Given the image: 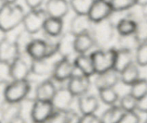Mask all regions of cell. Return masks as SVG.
Masks as SVG:
<instances>
[{
  "instance_id": "5b68a950",
  "label": "cell",
  "mask_w": 147,
  "mask_h": 123,
  "mask_svg": "<svg viewBox=\"0 0 147 123\" xmlns=\"http://www.w3.org/2000/svg\"><path fill=\"white\" fill-rule=\"evenodd\" d=\"M48 17L45 8L41 7L30 10L24 16L22 23L23 29L34 35L43 30L45 23Z\"/></svg>"
},
{
  "instance_id": "d4e9b609",
  "label": "cell",
  "mask_w": 147,
  "mask_h": 123,
  "mask_svg": "<svg viewBox=\"0 0 147 123\" xmlns=\"http://www.w3.org/2000/svg\"><path fill=\"white\" fill-rule=\"evenodd\" d=\"M76 52L77 54H86L96 47L94 40L90 33L76 35Z\"/></svg>"
},
{
  "instance_id": "cb8c5ba5",
  "label": "cell",
  "mask_w": 147,
  "mask_h": 123,
  "mask_svg": "<svg viewBox=\"0 0 147 123\" xmlns=\"http://www.w3.org/2000/svg\"><path fill=\"white\" fill-rule=\"evenodd\" d=\"M64 22L63 19L48 17L45 23L44 35L52 37H59L63 33Z\"/></svg>"
},
{
  "instance_id": "60d3db41",
  "label": "cell",
  "mask_w": 147,
  "mask_h": 123,
  "mask_svg": "<svg viewBox=\"0 0 147 123\" xmlns=\"http://www.w3.org/2000/svg\"><path fill=\"white\" fill-rule=\"evenodd\" d=\"M80 123H102L100 117L98 116L96 113L82 115Z\"/></svg>"
},
{
  "instance_id": "6da1fadb",
  "label": "cell",
  "mask_w": 147,
  "mask_h": 123,
  "mask_svg": "<svg viewBox=\"0 0 147 123\" xmlns=\"http://www.w3.org/2000/svg\"><path fill=\"white\" fill-rule=\"evenodd\" d=\"M26 12L17 3L1 4L0 7V30L9 33L22 24Z\"/></svg>"
},
{
  "instance_id": "ffe728a7",
  "label": "cell",
  "mask_w": 147,
  "mask_h": 123,
  "mask_svg": "<svg viewBox=\"0 0 147 123\" xmlns=\"http://www.w3.org/2000/svg\"><path fill=\"white\" fill-rule=\"evenodd\" d=\"M26 55L31 60L47 58V45L44 38H33L27 46Z\"/></svg>"
},
{
  "instance_id": "52a82bcc",
  "label": "cell",
  "mask_w": 147,
  "mask_h": 123,
  "mask_svg": "<svg viewBox=\"0 0 147 123\" xmlns=\"http://www.w3.org/2000/svg\"><path fill=\"white\" fill-rule=\"evenodd\" d=\"M67 86L77 98L89 92L91 86L90 77L76 70L74 75L67 81Z\"/></svg>"
},
{
  "instance_id": "8d00e7d4",
  "label": "cell",
  "mask_w": 147,
  "mask_h": 123,
  "mask_svg": "<svg viewBox=\"0 0 147 123\" xmlns=\"http://www.w3.org/2000/svg\"><path fill=\"white\" fill-rule=\"evenodd\" d=\"M136 35L141 42L147 40V14L137 22Z\"/></svg>"
},
{
  "instance_id": "9c48e42d",
  "label": "cell",
  "mask_w": 147,
  "mask_h": 123,
  "mask_svg": "<svg viewBox=\"0 0 147 123\" xmlns=\"http://www.w3.org/2000/svg\"><path fill=\"white\" fill-rule=\"evenodd\" d=\"M55 108L50 101L34 100L30 109V118L33 122L43 123L53 112Z\"/></svg>"
},
{
  "instance_id": "5bb4252c",
  "label": "cell",
  "mask_w": 147,
  "mask_h": 123,
  "mask_svg": "<svg viewBox=\"0 0 147 123\" xmlns=\"http://www.w3.org/2000/svg\"><path fill=\"white\" fill-rule=\"evenodd\" d=\"M10 63L13 80H28L32 74L31 62L29 63L24 58V56H18Z\"/></svg>"
},
{
  "instance_id": "7dc6e473",
  "label": "cell",
  "mask_w": 147,
  "mask_h": 123,
  "mask_svg": "<svg viewBox=\"0 0 147 123\" xmlns=\"http://www.w3.org/2000/svg\"><path fill=\"white\" fill-rule=\"evenodd\" d=\"M143 123H147V118H146V120H145L144 121V122H143Z\"/></svg>"
},
{
  "instance_id": "8fae6325",
  "label": "cell",
  "mask_w": 147,
  "mask_h": 123,
  "mask_svg": "<svg viewBox=\"0 0 147 123\" xmlns=\"http://www.w3.org/2000/svg\"><path fill=\"white\" fill-rule=\"evenodd\" d=\"M113 13L114 12L109 0H94L88 15L93 22H97L111 18Z\"/></svg>"
},
{
  "instance_id": "74e56055",
  "label": "cell",
  "mask_w": 147,
  "mask_h": 123,
  "mask_svg": "<svg viewBox=\"0 0 147 123\" xmlns=\"http://www.w3.org/2000/svg\"><path fill=\"white\" fill-rule=\"evenodd\" d=\"M142 119L137 111L125 112L119 123H141Z\"/></svg>"
},
{
  "instance_id": "d6a6232c",
  "label": "cell",
  "mask_w": 147,
  "mask_h": 123,
  "mask_svg": "<svg viewBox=\"0 0 147 123\" xmlns=\"http://www.w3.org/2000/svg\"><path fill=\"white\" fill-rule=\"evenodd\" d=\"M131 94L137 99L143 97L147 94V79L140 78L134 84L130 86Z\"/></svg>"
},
{
  "instance_id": "f6af8a7d",
  "label": "cell",
  "mask_w": 147,
  "mask_h": 123,
  "mask_svg": "<svg viewBox=\"0 0 147 123\" xmlns=\"http://www.w3.org/2000/svg\"><path fill=\"white\" fill-rule=\"evenodd\" d=\"M1 4H4V3L12 4V3H17V1H18V0H1Z\"/></svg>"
},
{
  "instance_id": "4316f807",
  "label": "cell",
  "mask_w": 147,
  "mask_h": 123,
  "mask_svg": "<svg viewBox=\"0 0 147 123\" xmlns=\"http://www.w3.org/2000/svg\"><path fill=\"white\" fill-rule=\"evenodd\" d=\"M137 28V22L130 17L126 16L119 19L116 23V32L119 35L135 34Z\"/></svg>"
},
{
  "instance_id": "ee69618b",
  "label": "cell",
  "mask_w": 147,
  "mask_h": 123,
  "mask_svg": "<svg viewBox=\"0 0 147 123\" xmlns=\"http://www.w3.org/2000/svg\"><path fill=\"white\" fill-rule=\"evenodd\" d=\"M10 123H27V120H26L25 118L22 116V115H20L17 118H16L15 119L13 120Z\"/></svg>"
},
{
  "instance_id": "c3c4849f",
  "label": "cell",
  "mask_w": 147,
  "mask_h": 123,
  "mask_svg": "<svg viewBox=\"0 0 147 123\" xmlns=\"http://www.w3.org/2000/svg\"><path fill=\"white\" fill-rule=\"evenodd\" d=\"M30 123H39V122H33V121H31Z\"/></svg>"
},
{
  "instance_id": "ac0fdd59",
  "label": "cell",
  "mask_w": 147,
  "mask_h": 123,
  "mask_svg": "<svg viewBox=\"0 0 147 123\" xmlns=\"http://www.w3.org/2000/svg\"><path fill=\"white\" fill-rule=\"evenodd\" d=\"M93 22L88 14H76L70 22V30L76 35L90 33Z\"/></svg>"
},
{
  "instance_id": "8992f818",
  "label": "cell",
  "mask_w": 147,
  "mask_h": 123,
  "mask_svg": "<svg viewBox=\"0 0 147 123\" xmlns=\"http://www.w3.org/2000/svg\"><path fill=\"white\" fill-rule=\"evenodd\" d=\"M76 71L74 63L70 58H61L57 60L51 77L55 82L63 83L67 82Z\"/></svg>"
},
{
  "instance_id": "f546056e",
  "label": "cell",
  "mask_w": 147,
  "mask_h": 123,
  "mask_svg": "<svg viewBox=\"0 0 147 123\" xmlns=\"http://www.w3.org/2000/svg\"><path fill=\"white\" fill-rule=\"evenodd\" d=\"M98 98L100 102L107 106L117 105L121 96L115 88H108V89H100L98 91Z\"/></svg>"
},
{
  "instance_id": "f1b7e54d",
  "label": "cell",
  "mask_w": 147,
  "mask_h": 123,
  "mask_svg": "<svg viewBox=\"0 0 147 123\" xmlns=\"http://www.w3.org/2000/svg\"><path fill=\"white\" fill-rule=\"evenodd\" d=\"M117 43V48H119L126 49L135 52L140 44L141 41L135 33V34L127 35H119Z\"/></svg>"
},
{
  "instance_id": "4fadbf2b",
  "label": "cell",
  "mask_w": 147,
  "mask_h": 123,
  "mask_svg": "<svg viewBox=\"0 0 147 123\" xmlns=\"http://www.w3.org/2000/svg\"><path fill=\"white\" fill-rule=\"evenodd\" d=\"M76 35L70 30L63 32L58 37V56L61 58H70L76 52Z\"/></svg>"
},
{
  "instance_id": "7402d4cb",
  "label": "cell",
  "mask_w": 147,
  "mask_h": 123,
  "mask_svg": "<svg viewBox=\"0 0 147 123\" xmlns=\"http://www.w3.org/2000/svg\"><path fill=\"white\" fill-rule=\"evenodd\" d=\"M21 56L14 40L7 38L0 41V60L12 62L18 56Z\"/></svg>"
},
{
  "instance_id": "30bf717a",
  "label": "cell",
  "mask_w": 147,
  "mask_h": 123,
  "mask_svg": "<svg viewBox=\"0 0 147 123\" xmlns=\"http://www.w3.org/2000/svg\"><path fill=\"white\" fill-rule=\"evenodd\" d=\"M57 89V87L56 86L55 81L52 78L41 81L37 84L33 91V102L34 100L51 102Z\"/></svg>"
},
{
  "instance_id": "1f68e13d",
  "label": "cell",
  "mask_w": 147,
  "mask_h": 123,
  "mask_svg": "<svg viewBox=\"0 0 147 123\" xmlns=\"http://www.w3.org/2000/svg\"><path fill=\"white\" fill-rule=\"evenodd\" d=\"M138 99L130 92L122 95L119 101V105L124 112L137 111Z\"/></svg>"
},
{
  "instance_id": "ab89813d",
  "label": "cell",
  "mask_w": 147,
  "mask_h": 123,
  "mask_svg": "<svg viewBox=\"0 0 147 123\" xmlns=\"http://www.w3.org/2000/svg\"><path fill=\"white\" fill-rule=\"evenodd\" d=\"M66 123H80L81 122L82 115L80 112L70 109L65 112Z\"/></svg>"
},
{
  "instance_id": "e0dca14e",
  "label": "cell",
  "mask_w": 147,
  "mask_h": 123,
  "mask_svg": "<svg viewBox=\"0 0 147 123\" xmlns=\"http://www.w3.org/2000/svg\"><path fill=\"white\" fill-rule=\"evenodd\" d=\"M70 4L67 0H47L45 10L49 17L63 19L70 11Z\"/></svg>"
},
{
  "instance_id": "83f0119b",
  "label": "cell",
  "mask_w": 147,
  "mask_h": 123,
  "mask_svg": "<svg viewBox=\"0 0 147 123\" xmlns=\"http://www.w3.org/2000/svg\"><path fill=\"white\" fill-rule=\"evenodd\" d=\"M124 112L119 104L109 106L100 116V120L102 123H119Z\"/></svg>"
},
{
  "instance_id": "7c38bea8",
  "label": "cell",
  "mask_w": 147,
  "mask_h": 123,
  "mask_svg": "<svg viewBox=\"0 0 147 123\" xmlns=\"http://www.w3.org/2000/svg\"><path fill=\"white\" fill-rule=\"evenodd\" d=\"M120 82V73L113 69L96 73L93 80V84L98 91L108 88H115Z\"/></svg>"
},
{
  "instance_id": "4dcf8cb0",
  "label": "cell",
  "mask_w": 147,
  "mask_h": 123,
  "mask_svg": "<svg viewBox=\"0 0 147 123\" xmlns=\"http://www.w3.org/2000/svg\"><path fill=\"white\" fill-rule=\"evenodd\" d=\"M94 0H69L70 9L76 14H88Z\"/></svg>"
},
{
  "instance_id": "7a4b0ae2",
  "label": "cell",
  "mask_w": 147,
  "mask_h": 123,
  "mask_svg": "<svg viewBox=\"0 0 147 123\" xmlns=\"http://www.w3.org/2000/svg\"><path fill=\"white\" fill-rule=\"evenodd\" d=\"M1 84L3 101L20 102L29 99L32 92L30 80H13L9 84Z\"/></svg>"
},
{
  "instance_id": "d6986e66",
  "label": "cell",
  "mask_w": 147,
  "mask_h": 123,
  "mask_svg": "<svg viewBox=\"0 0 147 123\" xmlns=\"http://www.w3.org/2000/svg\"><path fill=\"white\" fill-rule=\"evenodd\" d=\"M22 112V105L20 102H11L2 101L1 105V123H10Z\"/></svg>"
},
{
  "instance_id": "d590c367",
  "label": "cell",
  "mask_w": 147,
  "mask_h": 123,
  "mask_svg": "<svg viewBox=\"0 0 147 123\" xmlns=\"http://www.w3.org/2000/svg\"><path fill=\"white\" fill-rule=\"evenodd\" d=\"M13 79L11 73V63L0 60V83L9 84Z\"/></svg>"
},
{
  "instance_id": "9a60e30c",
  "label": "cell",
  "mask_w": 147,
  "mask_h": 123,
  "mask_svg": "<svg viewBox=\"0 0 147 123\" xmlns=\"http://www.w3.org/2000/svg\"><path fill=\"white\" fill-rule=\"evenodd\" d=\"M53 58H45L39 60H31L30 66L32 74L39 77L48 76L51 77L55 65L57 60H53Z\"/></svg>"
},
{
  "instance_id": "3957f363",
  "label": "cell",
  "mask_w": 147,
  "mask_h": 123,
  "mask_svg": "<svg viewBox=\"0 0 147 123\" xmlns=\"http://www.w3.org/2000/svg\"><path fill=\"white\" fill-rule=\"evenodd\" d=\"M116 33V23L111 18L93 22L90 31L96 47L98 48H106L113 41Z\"/></svg>"
},
{
  "instance_id": "603a6c76",
  "label": "cell",
  "mask_w": 147,
  "mask_h": 123,
  "mask_svg": "<svg viewBox=\"0 0 147 123\" xmlns=\"http://www.w3.org/2000/svg\"><path fill=\"white\" fill-rule=\"evenodd\" d=\"M116 48L114 69L119 73L125 69L135 63V52L126 49Z\"/></svg>"
},
{
  "instance_id": "7bdbcfd3",
  "label": "cell",
  "mask_w": 147,
  "mask_h": 123,
  "mask_svg": "<svg viewBox=\"0 0 147 123\" xmlns=\"http://www.w3.org/2000/svg\"><path fill=\"white\" fill-rule=\"evenodd\" d=\"M24 3L30 10L41 8L45 0H24Z\"/></svg>"
},
{
  "instance_id": "f35d334b",
  "label": "cell",
  "mask_w": 147,
  "mask_h": 123,
  "mask_svg": "<svg viewBox=\"0 0 147 123\" xmlns=\"http://www.w3.org/2000/svg\"><path fill=\"white\" fill-rule=\"evenodd\" d=\"M43 123H66L65 112L55 110Z\"/></svg>"
},
{
  "instance_id": "ba28073f",
  "label": "cell",
  "mask_w": 147,
  "mask_h": 123,
  "mask_svg": "<svg viewBox=\"0 0 147 123\" xmlns=\"http://www.w3.org/2000/svg\"><path fill=\"white\" fill-rule=\"evenodd\" d=\"M76 96L70 92L67 86L57 88L55 94L52 99V103L55 110L66 112L72 109V105Z\"/></svg>"
},
{
  "instance_id": "44dd1931",
  "label": "cell",
  "mask_w": 147,
  "mask_h": 123,
  "mask_svg": "<svg viewBox=\"0 0 147 123\" xmlns=\"http://www.w3.org/2000/svg\"><path fill=\"white\" fill-rule=\"evenodd\" d=\"M76 70L80 72L83 74L91 77L96 74V69H95L94 63L91 55L86 54H78L73 60Z\"/></svg>"
},
{
  "instance_id": "bcb514c9",
  "label": "cell",
  "mask_w": 147,
  "mask_h": 123,
  "mask_svg": "<svg viewBox=\"0 0 147 123\" xmlns=\"http://www.w3.org/2000/svg\"><path fill=\"white\" fill-rule=\"evenodd\" d=\"M138 4L142 7H144L147 4V0H137Z\"/></svg>"
},
{
  "instance_id": "e575fe53",
  "label": "cell",
  "mask_w": 147,
  "mask_h": 123,
  "mask_svg": "<svg viewBox=\"0 0 147 123\" xmlns=\"http://www.w3.org/2000/svg\"><path fill=\"white\" fill-rule=\"evenodd\" d=\"M135 62L140 67L147 66V40L141 42L135 51Z\"/></svg>"
},
{
  "instance_id": "2e32d148",
  "label": "cell",
  "mask_w": 147,
  "mask_h": 123,
  "mask_svg": "<svg viewBox=\"0 0 147 123\" xmlns=\"http://www.w3.org/2000/svg\"><path fill=\"white\" fill-rule=\"evenodd\" d=\"M98 96L88 93L77 97L78 111L81 115L96 113L100 107Z\"/></svg>"
},
{
  "instance_id": "484cf974",
  "label": "cell",
  "mask_w": 147,
  "mask_h": 123,
  "mask_svg": "<svg viewBox=\"0 0 147 123\" xmlns=\"http://www.w3.org/2000/svg\"><path fill=\"white\" fill-rule=\"evenodd\" d=\"M140 66L135 62L120 73L121 82L131 86L141 78Z\"/></svg>"
},
{
  "instance_id": "836d02e7",
  "label": "cell",
  "mask_w": 147,
  "mask_h": 123,
  "mask_svg": "<svg viewBox=\"0 0 147 123\" xmlns=\"http://www.w3.org/2000/svg\"><path fill=\"white\" fill-rule=\"evenodd\" d=\"M114 12H127L137 5V0H109Z\"/></svg>"
},
{
  "instance_id": "277c9868",
  "label": "cell",
  "mask_w": 147,
  "mask_h": 123,
  "mask_svg": "<svg viewBox=\"0 0 147 123\" xmlns=\"http://www.w3.org/2000/svg\"><path fill=\"white\" fill-rule=\"evenodd\" d=\"M96 73L114 69L116 48L115 47L98 48L90 53Z\"/></svg>"
},
{
  "instance_id": "b9f144b4",
  "label": "cell",
  "mask_w": 147,
  "mask_h": 123,
  "mask_svg": "<svg viewBox=\"0 0 147 123\" xmlns=\"http://www.w3.org/2000/svg\"><path fill=\"white\" fill-rule=\"evenodd\" d=\"M137 112L147 114V94L138 99Z\"/></svg>"
}]
</instances>
